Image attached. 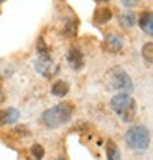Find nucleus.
I'll return each instance as SVG.
<instances>
[{"mask_svg":"<svg viewBox=\"0 0 153 160\" xmlns=\"http://www.w3.org/2000/svg\"><path fill=\"white\" fill-rule=\"evenodd\" d=\"M69 91V84L66 81H55L53 82V86H51V92H53V96H58V98H63V96H66Z\"/></svg>","mask_w":153,"mask_h":160,"instance_id":"1a4fd4ad","label":"nucleus"},{"mask_svg":"<svg viewBox=\"0 0 153 160\" xmlns=\"http://www.w3.org/2000/svg\"><path fill=\"white\" fill-rule=\"evenodd\" d=\"M135 22H137V15L135 13H123L120 15V23L123 28H132L135 25Z\"/></svg>","mask_w":153,"mask_h":160,"instance_id":"f8f14e48","label":"nucleus"},{"mask_svg":"<svg viewBox=\"0 0 153 160\" xmlns=\"http://www.w3.org/2000/svg\"><path fill=\"white\" fill-rule=\"evenodd\" d=\"M105 46H107L109 51L117 53L123 48V38L119 37V35H107V38H105Z\"/></svg>","mask_w":153,"mask_h":160,"instance_id":"6e6552de","label":"nucleus"},{"mask_svg":"<svg viewBox=\"0 0 153 160\" xmlns=\"http://www.w3.org/2000/svg\"><path fill=\"white\" fill-rule=\"evenodd\" d=\"M76 27H78V23L73 22L71 25H66V30H64V32H66L69 37H74V35H76Z\"/></svg>","mask_w":153,"mask_h":160,"instance_id":"2eb2a0df","label":"nucleus"},{"mask_svg":"<svg viewBox=\"0 0 153 160\" xmlns=\"http://www.w3.org/2000/svg\"><path fill=\"white\" fill-rule=\"evenodd\" d=\"M142 55H143V60H146V63L151 64V61H153V43L151 41L145 43L143 50H142Z\"/></svg>","mask_w":153,"mask_h":160,"instance_id":"ddd939ff","label":"nucleus"},{"mask_svg":"<svg viewBox=\"0 0 153 160\" xmlns=\"http://www.w3.org/2000/svg\"><path fill=\"white\" fill-rule=\"evenodd\" d=\"M73 111H74V106L71 102L56 104V106H53V108L46 109L43 112L41 122H43L46 127H50V129H58V127H61L66 122L71 121Z\"/></svg>","mask_w":153,"mask_h":160,"instance_id":"f257e3e1","label":"nucleus"},{"mask_svg":"<svg viewBox=\"0 0 153 160\" xmlns=\"http://www.w3.org/2000/svg\"><path fill=\"white\" fill-rule=\"evenodd\" d=\"M31 155L35 157V160H41L45 157V149H43V145H40V144H35L31 147Z\"/></svg>","mask_w":153,"mask_h":160,"instance_id":"4468645a","label":"nucleus"},{"mask_svg":"<svg viewBox=\"0 0 153 160\" xmlns=\"http://www.w3.org/2000/svg\"><path fill=\"white\" fill-rule=\"evenodd\" d=\"M138 25L140 28L146 33V35H153V17H151V12H143L138 18Z\"/></svg>","mask_w":153,"mask_h":160,"instance_id":"0eeeda50","label":"nucleus"},{"mask_svg":"<svg viewBox=\"0 0 153 160\" xmlns=\"http://www.w3.org/2000/svg\"><path fill=\"white\" fill-rule=\"evenodd\" d=\"M18 111L13 109V108H8V109H2L0 111V127L5 126V124H13L18 121Z\"/></svg>","mask_w":153,"mask_h":160,"instance_id":"423d86ee","label":"nucleus"},{"mask_svg":"<svg viewBox=\"0 0 153 160\" xmlns=\"http://www.w3.org/2000/svg\"><path fill=\"white\" fill-rule=\"evenodd\" d=\"M107 81V88L119 92H130L133 89V81L127 74V71H123L122 68H112L105 76Z\"/></svg>","mask_w":153,"mask_h":160,"instance_id":"20e7f679","label":"nucleus"},{"mask_svg":"<svg viewBox=\"0 0 153 160\" xmlns=\"http://www.w3.org/2000/svg\"><path fill=\"white\" fill-rule=\"evenodd\" d=\"M2 2H3V0H0V3H2Z\"/></svg>","mask_w":153,"mask_h":160,"instance_id":"aec40b11","label":"nucleus"},{"mask_svg":"<svg viewBox=\"0 0 153 160\" xmlns=\"http://www.w3.org/2000/svg\"><path fill=\"white\" fill-rule=\"evenodd\" d=\"M110 109L114 114L123 122H132L135 114H137V102L135 99L127 92H117L110 99Z\"/></svg>","mask_w":153,"mask_h":160,"instance_id":"f03ea898","label":"nucleus"},{"mask_svg":"<svg viewBox=\"0 0 153 160\" xmlns=\"http://www.w3.org/2000/svg\"><path fill=\"white\" fill-rule=\"evenodd\" d=\"M110 18H112V12H110V8H105V7L97 8L96 13H94V20H96V23H105V22H109Z\"/></svg>","mask_w":153,"mask_h":160,"instance_id":"9b49d317","label":"nucleus"},{"mask_svg":"<svg viewBox=\"0 0 153 160\" xmlns=\"http://www.w3.org/2000/svg\"><path fill=\"white\" fill-rule=\"evenodd\" d=\"M96 2H109V0H96Z\"/></svg>","mask_w":153,"mask_h":160,"instance_id":"a211bd4d","label":"nucleus"},{"mask_svg":"<svg viewBox=\"0 0 153 160\" xmlns=\"http://www.w3.org/2000/svg\"><path fill=\"white\" fill-rule=\"evenodd\" d=\"M105 152H107V160H122L120 150H119V147L115 145L114 140H107V144H105Z\"/></svg>","mask_w":153,"mask_h":160,"instance_id":"9d476101","label":"nucleus"},{"mask_svg":"<svg viewBox=\"0 0 153 160\" xmlns=\"http://www.w3.org/2000/svg\"><path fill=\"white\" fill-rule=\"evenodd\" d=\"M68 63L74 71H79L82 66H84V56H82V51L79 48L73 46L71 50L68 51Z\"/></svg>","mask_w":153,"mask_h":160,"instance_id":"39448f33","label":"nucleus"},{"mask_svg":"<svg viewBox=\"0 0 153 160\" xmlns=\"http://www.w3.org/2000/svg\"><path fill=\"white\" fill-rule=\"evenodd\" d=\"M3 101V91H2V86H0V102Z\"/></svg>","mask_w":153,"mask_h":160,"instance_id":"f3484780","label":"nucleus"},{"mask_svg":"<svg viewBox=\"0 0 153 160\" xmlns=\"http://www.w3.org/2000/svg\"><path fill=\"white\" fill-rule=\"evenodd\" d=\"M125 142L128 145V149H132L137 153H143L148 149L150 144V132L148 129L142 124H137V126L128 127V130L125 132Z\"/></svg>","mask_w":153,"mask_h":160,"instance_id":"7ed1b4c3","label":"nucleus"},{"mask_svg":"<svg viewBox=\"0 0 153 160\" xmlns=\"http://www.w3.org/2000/svg\"><path fill=\"white\" fill-rule=\"evenodd\" d=\"M58 160H64V158H58Z\"/></svg>","mask_w":153,"mask_h":160,"instance_id":"6ab92c4d","label":"nucleus"},{"mask_svg":"<svg viewBox=\"0 0 153 160\" xmlns=\"http://www.w3.org/2000/svg\"><path fill=\"white\" fill-rule=\"evenodd\" d=\"M122 5H125V7H135V5L138 3V0H120Z\"/></svg>","mask_w":153,"mask_h":160,"instance_id":"dca6fc26","label":"nucleus"}]
</instances>
